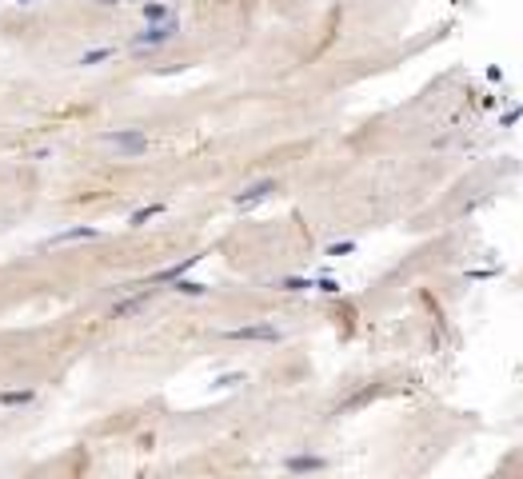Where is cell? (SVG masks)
I'll return each mask as SVG.
<instances>
[{"mask_svg": "<svg viewBox=\"0 0 523 479\" xmlns=\"http://www.w3.org/2000/svg\"><path fill=\"white\" fill-rule=\"evenodd\" d=\"M140 12H144V21H168V16H176V8H172V4H160V0L144 4Z\"/></svg>", "mask_w": 523, "mask_h": 479, "instance_id": "10", "label": "cell"}, {"mask_svg": "<svg viewBox=\"0 0 523 479\" xmlns=\"http://www.w3.org/2000/svg\"><path fill=\"white\" fill-rule=\"evenodd\" d=\"M116 52L112 48H92V52H84L80 56V69H92V64H104V60H112Z\"/></svg>", "mask_w": 523, "mask_h": 479, "instance_id": "12", "label": "cell"}, {"mask_svg": "<svg viewBox=\"0 0 523 479\" xmlns=\"http://www.w3.org/2000/svg\"><path fill=\"white\" fill-rule=\"evenodd\" d=\"M172 284H176L180 296H208V284H200V280H184V275H176Z\"/></svg>", "mask_w": 523, "mask_h": 479, "instance_id": "11", "label": "cell"}, {"mask_svg": "<svg viewBox=\"0 0 523 479\" xmlns=\"http://www.w3.org/2000/svg\"><path fill=\"white\" fill-rule=\"evenodd\" d=\"M200 260H204V256H188V260H180V264H172V268H164V272H156V275H152V284H172L176 275H184L188 268H196Z\"/></svg>", "mask_w": 523, "mask_h": 479, "instance_id": "7", "label": "cell"}, {"mask_svg": "<svg viewBox=\"0 0 523 479\" xmlns=\"http://www.w3.org/2000/svg\"><path fill=\"white\" fill-rule=\"evenodd\" d=\"M96 4H104V8H112V4H120V0H96Z\"/></svg>", "mask_w": 523, "mask_h": 479, "instance_id": "18", "label": "cell"}, {"mask_svg": "<svg viewBox=\"0 0 523 479\" xmlns=\"http://www.w3.org/2000/svg\"><path fill=\"white\" fill-rule=\"evenodd\" d=\"M316 288H319V292H324V296H336V292H340V284H336L332 275H324V280H319Z\"/></svg>", "mask_w": 523, "mask_h": 479, "instance_id": "16", "label": "cell"}, {"mask_svg": "<svg viewBox=\"0 0 523 479\" xmlns=\"http://www.w3.org/2000/svg\"><path fill=\"white\" fill-rule=\"evenodd\" d=\"M348 251H356V244H352V240H343V244H332V248H328V256H348Z\"/></svg>", "mask_w": 523, "mask_h": 479, "instance_id": "17", "label": "cell"}, {"mask_svg": "<svg viewBox=\"0 0 523 479\" xmlns=\"http://www.w3.org/2000/svg\"><path fill=\"white\" fill-rule=\"evenodd\" d=\"M156 216H164V204H144V208H136V212L128 216V224H132V228H144V224L156 220Z\"/></svg>", "mask_w": 523, "mask_h": 479, "instance_id": "9", "label": "cell"}, {"mask_svg": "<svg viewBox=\"0 0 523 479\" xmlns=\"http://www.w3.org/2000/svg\"><path fill=\"white\" fill-rule=\"evenodd\" d=\"M32 400H36V391H32V388L0 391V408H24V404H32Z\"/></svg>", "mask_w": 523, "mask_h": 479, "instance_id": "8", "label": "cell"}, {"mask_svg": "<svg viewBox=\"0 0 523 479\" xmlns=\"http://www.w3.org/2000/svg\"><path fill=\"white\" fill-rule=\"evenodd\" d=\"M236 384H244V376H240V371H232V376H220L212 388H236Z\"/></svg>", "mask_w": 523, "mask_h": 479, "instance_id": "15", "label": "cell"}, {"mask_svg": "<svg viewBox=\"0 0 523 479\" xmlns=\"http://www.w3.org/2000/svg\"><path fill=\"white\" fill-rule=\"evenodd\" d=\"M148 296H152V292H140V296H132V299H120V304L112 308V316L120 319V316H128V312H136V308H140V304H144Z\"/></svg>", "mask_w": 523, "mask_h": 479, "instance_id": "13", "label": "cell"}, {"mask_svg": "<svg viewBox=\"0 0 523 479\" xmlns=\"http://www.w3.org/2000/svg\"><path fill=\"white\" fill-rule=\"evenodd\" d=\"M276 288H280V292H308V288H312V284H308V280H304V275H284V280H280V284H276Z\"/></svg>", "mask_w": 523, "mask_h": 479, "instance_id": "14", "label": "cell"}, {"mask_svg": "<svg viewBox=\"0 0 523 479\" xmlns=\"http://www.w3.org/2000/svg\"><path fill=\"white\" fill-rule=\"evenodd\" d=\"M84 240H100V228H92V224L64 228L60 236H52V248H60V244H84Z\"/></svg>", "mask_w": 523, "mask_h": 479, "instance_id": "5", "label": "cell"}, {"mask_svg": "<svg viewBox=\"0 0 523 479\" xmlns=\"http://www.w3.org/2000/svg\"><path fill=\"white\" fill-rule=\"evenodd\" d=\"M104 148H112L120 160H140L148 152V136H144V128H116V132H104L100 136Z\"/></svg>", "mask_w": 523, "mask_h": 479, "instance_id": "1", "label": "cell"}, {"mask_svg": "<svg viewBox=\"0 0 523 479\" xmlns=\"http://www.w3.org/2000/svg\"><path fill=\"white\" fill-rule=\"evenodd\" d=\"M16 4H21V8H28V4H36V0H16Z\"/></svg>", "mask_w": 523, "mask_h": 479, "instance_id": "19", "label": "cell"}, {"mask_svg": "<svg viewBox=\"0 0 523 479\" xmlns=\"http://www.w3.org/2000/svg\"><path fill=\"white\" fill-rule=\"evenodd\" d=\"M276 192V180H260V184H248L244 192H236V200L232 204L236 208H252V204H260V200H268Z\"/></svg>", "mask_w": 523, "mask_h": 479, "instance_id": "4", "label": "cell"}, {"mask_svg": "<svg viewBox=\"0 0 523 479\" xmlns=\"http://www.w3.org/2000/svg\"><path fill=\"white\" fill-rule=\"evenodd\" d=\"M176 32H180V21H176V16H168V21H148L136 36H132V48H136V52L160 48V45H168V40H176Z\"/></svg>", "mask_w": 523, "mask_h": 479, "instance_id": "2", "label": "cell"}, {"mask_svg": "<svg viewBox=\"0 0 523 479\" xmlns=\"http://www.w3.org/2000/svg\"><path fill=\"white\" fill-rule=\"evenodd\" d=\"M328 467V459L324 456H292L284 459V471H292V476H304V471H324Z\"/></svg>", "mask_w": 523, "mask_h": 479, "instance_id": "6", "label": "cell"}, {"mask_svg": "<svg viewBox=\"0 0 523 479\" xmlns=\"http://www.w3.org/2000/svg\"><path fill=\"white\" fill-rule=\"evenodd\" d=\"M284 336L276 323H248V328H228L224 340H248V343H276Z\"/></svg>", "mask_w": 523, "mask_h": 479, "instance_id": "3", "label": "cell"}]
</instances>
